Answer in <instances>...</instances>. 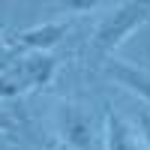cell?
<instances>
[{"label": "cell", "mask_w": 150, "mask_h": 150, "mask_svg": "<svg viewBox=\"0 0 150 150\" xmlns=\"http://www.w3.org/2000/svg\"><path fill=\"white\" fill-rule=\"evenodd\" d=\"M147 21H150V3L126 0V3L111 6L105 15L99 18L96 30H93V45H96V51L111 57L138 27H144Z\"/></svg>", "instance_id": "1"}, {"label": "cell", "mask_w": 150, "mask_h": 150, "mask_svg": "<svg viewBox=\"0 0 150 150\" xmlns=\"http://www.w3.org/2000/svg\"><path fill=\"white\" fill-rule=\"evenodd\" d=\"M66 33H69V21H42V24H33V27L27 30H21L15 39L21 48H27V51H51V48L60 42V39H66Z\"/></svg>", "instance_id": "5"}, {"label": "cell", "mask_w": 150, "mask_h": 150, "mask_svg": "<svg viewBox=\"0 0 150 150\" xmlns=\"http://www.w3.org/2000/svg\"><path fill=\"white\" fill-rule=\"evenodd\" d=\"M15 129H18V120L12 117L9 111H6V108H0V138H6V135H12Z\"/></svg>", "instance_id": "10"}, {"label": "cell", "mask_w": 150, "mask_h": 150, "mask_svg": "<svg viewBox=\"0 0 150 150\" xmlns=\"http://www.w3.org/2000/svg\"><path fill=\"white\" fill-rule=\"evenodd\" d=\"M135 135H138V141L150 150V111L141 108L138 114H135Z\"/></svg>", "instance_id": "8"}, {"label": "cell", "mask_w": 150, "mask_h": 150, "mask_svg": "<svg viewBox=\"0 0 150 150\" xmlns=\"http://www.w3.org/2000/svg\"><path fill=\"white\" fill-rule=\"evenodd\" d=\"M3 48H6V39H3V36H0V51H3Z\"/></svg>", "instance_id": "12"}, {"label": "cell", "mask_w": 150, "mask_h": 150, "mask_svg": "<svg viewBox=\"0 0 150 150\" xmlns=\"http://www.w3.org/2000/svg\"><path fill=\"white\" fill-rule=\"evenodd\" d=\"M102 144H105V150H138V135H135V129L117 114L114 108L105 111Z\"/></svg>", "instance_id": "6"}, {"label": "cell", "mask_w": 150, "mask_h": 150, "mask_svg": "<svg viewBox=\"0 0 150 150\" xmlns=\"http://www.w3.org/2000/svg\"><path fill=\"white\" fill-rule=\"evenodd\" d=\"M15 60H18V51H6V48H3V51H0V75L15 66Z\"/></svg>", "instance_id": "11"}, {"label": "cell", "mask_w": 150, "mask_h": 150, "mask_svg": "<svg viewBox=\"0 0 150 150\" xmlns=\"http://www.w3.org/2000/svg\"><path fill=\"white\" fill-rule=\"evenodd\" d=\"M99 6H102L99 0H66V3H60L63 12H93Z\"/></svg>", "instance_id": "9"}, {"label": "cell", "mask_w": 150, "mask_h": 150, "mask_svg": "<svg viewBox=\"0 0 150 150\" xmlns=\"http://www.w3.org/2000/svg\"><path fill=\"white\" fill-rule=\"evenodd\" d=\"M105 75L111 81H117L120 87H126L129 93H135L138 99L150 102V72L141 66H132L126 60H117V57H108L105 63Z\"/></svg>", "instance_id": "4"}, {"label": "cell", "mask_w": 150, "mask_h": 150, "mask_svg": "<svg viewBox=\"0 0 150 150\" xmlns=\"http://www.w3.org/2000/svg\"><path fill=\"white\" fill-rule=\"evenodd\" d=\"M12 72L18 75V81L24 84V90H36V87H48L57 72V60L48 51H24L18 54Z\"/></svg>", "instance_id": "3"}, {"label": "cell", "mask_w": 150, "mask_h": 150, "mask_svg": "<svg viewBox=\"0 0 150 150\" xmlns=\"http://www.w3.org/2000/svg\"><path fill=\"white\" fill-rule=\"evenodd\" d=\"M54 132L60 144L66 150H93L96 144V120L90 114V108H84L78 102H60L54 111Z\"/></svg>", "instance_id": "2"}, {"label": "cell", "mask_w": 150, "mask_h": 150, "mask_svg": "<svg viewBox=\"0 0 150 150\" xmlns=\"http://www.w3.org/2000/svg\"><path fill=\"white\" fill-rule=\"evenodd\" d=\"M21 93H24V84L18 81V75L12 72V69L0 75V99H15Z\"/></svg>", "instance_id": "7"}]
</instances>
